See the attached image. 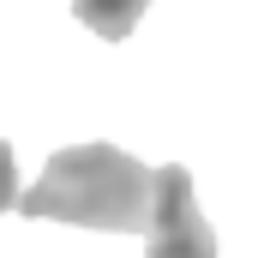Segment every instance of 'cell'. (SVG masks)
I'll return each mask as SVG.
<instances>
[{
  "label": "cell",
  "mask_w": 258,
  "mask_h": 258,
  "mask_svg": "<svg viewBox=\"0 0 258 258\" xmlns=\"http://www.w3.org/2000/svg\"><path fill=\"white\" fill-rule=\"evenodd\" d=\"M156 168H144L120 144H66L42 162L36 186L18 198L30 222H72L102 234H150Z\"/></svg>",
  "instance_id": "1"
},
{
  "label": "cell",
  "mask_w": 258,
  "mask_h": 258,
  "mask_svg": "<svg viewBox=\"0 0 258 258\" xmlns=\"http://www.w3.org/2000/svg\"><path fill=\"white\" fill-rule=\"evenodd\" d=\"M144 6H150V0H72L78 24L96 30L102 42H126L132 30H138V18H144Z\"/></svg>",
  "instance_id": "3"
},
{
  "label": "cell",
  "mask_w": 258,
  "mask_h": 258,
  "mask_svg": "<svg viewBox=\"0 0 258 258\" xmlns=\"http://www.w3.org/2000/svg\"><path fill=\"white\" fill-rule=\"evenodd\" d=\"M144 258H216V228L198 210V186L186 162H162V174H156V210H150Z\"/></svg>",
  "instance_id": "2"
},
{
  "label": "cell",
  "mask_w": 258,
  "mask_h": 258,
  "mask_svg": "<svg viewBox=\"0 0 258 258\" xmlns=\"http://www.w3.org/2000/svg\"><path fill=\"white\" fill-rule=\"evenodd\" d=\"M18 156H12V144H6V138H0V216H6V210H18Z\"/></svg>",
  "instance_id": "4"
}]
</instances>
